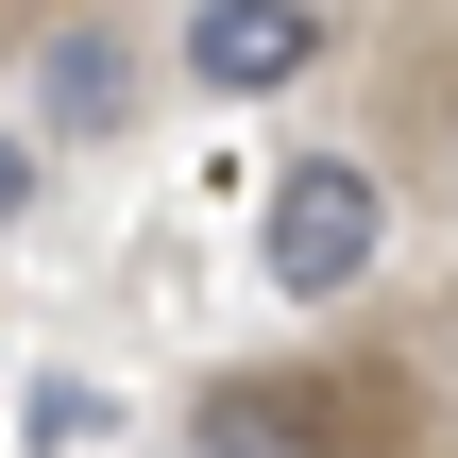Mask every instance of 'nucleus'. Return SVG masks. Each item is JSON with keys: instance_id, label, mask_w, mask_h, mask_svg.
Wrapping results in <instances>:
<instances>
[{"instance_id": "1", "label": "nucleus", "mask_w": 458, "mask_h": 458, "mask_svg": "<svg viewBox=\"0 0 458 458\" xmlns=\"http://www.w3.org/2000/svg\"><path fill=\"white\" fill-rule=\"evenodd\" d=\"M255 255H272V289H289V306H340V289L391 255V204H374V170H357V153H289V187H272Z\"/></svg>"}, {"instance_id": "2", "label": "nucleus", "mask_w": 458, "mask_h": 458, "mask_svg": "<svg viewBox=\"0 0 458 458\" xmlns=\"http://www.w3.org/2000/svg\"><path fill=\"white\" fill-rule=\"evenodd\" d=\"M170 68H187L204 102H272V85H306V68H323V0H204Z\"/></svg>"}, {"instance_id": "4", "label": "nucleus", "mask_w": 458, "mask_h": 458, "mask_svg": "<svg viewBox=\"0 0 458 458\" xmlns=\"http://www.w3.org/2000/svg\"><path fill=\"white\" fill-rule=\"evenodd\" d=\"M17 204H34V136H0V221H17Z\"/></svg>"}, {"instance_id": "3", "label": "nucleus", "mask_w": 458, "mask_h": 458, "mask_svg": "<svg viewBox=\"0 0 458 458\" xmlns=\"http://www.w3.org/2000/svg\"><path fill=\"white\" fill-rule=\"evenodd\" d=\"M119 102H136V51H119V34H68V51H51V136H102Z\"/></svg>"}]
</instances>
